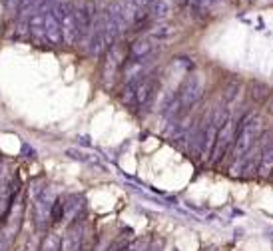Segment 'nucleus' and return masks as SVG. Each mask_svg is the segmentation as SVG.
<instances>
[{"label":"nucleus","instance_id":"13","mask_svg":"<svg viewBox=\"0 0 273 251\" xmlns=\"http://www.w3.org/2000/svg\"><path fill=\"white\" fill-rule=\"evenodd\" d=\"M174 32H176V28H174L172 24H160V26H154V28H152L150 36L162 40V38H170Z\"/></svg>","mask_w":273,"mask_h":251},{"label":"nucleus","instance_id":"2","mask_svg":"<svg viewBox=\"0 0 273 251\" xmlns=\"http://www.w3.org/2000/svg\"><path fill=\"white\" fill-rule=\"evenodd\" d=\"M204 94V84H202V78L198 74H192L186 78L180 94H178V100H180V106L182 110H190L192 106H196L200 102Z\"/></svg>","mask_w":273,"mask_h":251},{"label":"nucleus","instance_id":"12","mask_svg":"<svg viewBox=\"0 0 273 251\" xmlns=\"http://www.w3.org/2000/svg\"><path fill=\"white\" fill-rule=\"evenodd\" d=\"M82 246V236L78 234H70L62 240V251H78Z\"/></svg>","mask_w":273,"mask_h":251},{"label":"nucleus","instance_id":"18","mask_svg":"<svg viewBox=\"0 0 273 251\" xmlns=\"http://www.w3.org/2000/svg\"><path fill=\"white\" fill-rule=\"evenodd\" d=\"M120 251H130V250H120Z\"/></svg>","mask_w":273,"mask_h":251},{"label":"nucleus","instance_id":"6","mask_svg":"<svg viewBox=\"0 0 273 251\" xmlns=\"http://www.w3.org/2000/svg\"><path fill=\"white\" fill-rule=\"evenodd\" d=\"M154 50V42L152 38H140L130 46V58L132 62H142L146 56H150Z\"/></svg>","mask_w":273,"mask_h":251},{"label":"nucleus","instance_id":"3","mask_svg":"<svg viewBox=\"0 0 273 251\" xmlns=\"http://www.w3.org/2000/svg\"><path fill=\"white\" fill-rule=\"evenodd\" d=\"M236 136H238V126L234 124V120L230 118L218 132V140H216V146H214V152H212V160L214 164H220L224 160V156L228 154L232 142H236Z\"/></svg>","mask_w":273,"mask_h":251},{"label":"nucleus","instance_id":"7","mask_svg":"<svg viewBox=\"0 0 273 251\" xmlns=\"http://www.w3.org/2000/svg\"><path fill=\"white\" fill-rule=\"evenodd\" d=\"M154 88H156V84H154V80H150V78H144V80L138 82L136 88H134V92H136V106H146V104L152 100Z\"/></svg>","mask_w":273,"mask_h":251},{"label":"nucleus","instance_id":"11","mask_svg":"<svg viewBox=\"0 0 273 251\" xmlns=\"http://www.w3.org/2000/svg\"><path fill=\"white\" fill-rule=\"evenodd\" d=\"M270 96H272V94H270V88H268V86H264V84H258V82L252 86V100H254L256 104H262V102H266Z\"/></svg>","mask_w":273,"mask_h":251},{"label":"nucleus","instance_id":"10","mask_svg":"<svg viewBox=\"0 0 273 251\" xmlns=\"http://www.w3.org/2000/svg\"><path fill=\"white\" fill-rule=\"evenodd\" d=\"M62 250V240L58 234H48L44 236L42 244H40V251H60Z\"/></svg>","mask_w":273,"mask_h":251},{"label":"nucleus","instance_id":"15","mask_svg":"<svg viewBox=\"0 0 273 251\" xmlns=\"http://www.w3.org/2000/svg\"><path fill=\"white\" fill-rule=\"evenodd\" d=\"M240 90H242V86L238 84V82H234L232 86H228V90H226V94H224V98H226V102H234L236 98H238V94H240Z\"/></svg>","mask_w":273,"mask_h":251},{"label":"nucleus","instance_id":"8","mask_svg":"<svg viewBox=\"0 0 273 251\" xmlns=\"http://www.w3.org/2000/svg\"><path fill=\"white\" fill-rule=\"evenodd\" d=\"M46 38L50 44L62 42V26H60V20L52 12L46 16Z\"/></svg>","mask_w":273,"mask_h":251},{"label":"nucleus","instance_id":"17","mask_svg":"<svg viewBox=\"0 0 273 251\" xmlns=\"http://www.w3.org/2000/svg\"><path fill=\"white\" fill-rule=\"evenodd\" d=\"M208 2H220V0H208Z\"/></svg>","mask_w":273,"mask_h":251},{"label":"nucleus","instance_id":"14","mask_svg":"<svg viewBox=\"0 0 273 251\" xmlns=\"http://www.w3.org/2000/svg\"><path fill=\"white\" fill-rule=\"evenodd\" d=\"M64 212H66V204H64V200H56V202L52 204L50 218H52L54 222H60V220L64 218Z\"/></svg>","mask_w":273,"mask_h":251},{"label":"nucleus","instance_id":"5","mask_svg":"<svg viewBox=\"0 0 273 251\" xmlns=\"http://www.w3.org/2000/svg\"><path fill=\"white\" fill-rule=\"evenodd\" d=\"M258 174H260L262 178L273 176V134L272 132H266V134H264V140H262V158H260Z\"/></svg>","mask_w":273,"mask_h":251},{"label":"nucleus","instance_id":"1","mask_svg":"<svg viewBox=\"0 0 273 251\" xmlns=\"http://www.w3.org/2000/svg\"><path fill=\"white\" fill-rule=\"evenodd\" d=\"M262 134V118L256 116V114H248V116H242L240 124H238V136H236V142H234V170H242L248 154L252 152L254 144H256V138Z\"/></svg>","mask_w":273,"mask_h":251},{"label":"nucleus","instance_id":"9","mask_svg":"<svg viewBox=\"0 0 273 251\" xmlns=\"http://www.w3.org/2000/svg\"><path fill=\"white\" fill-rule=\"evenodd\" d=\"M172 10V0H154L150 4V14L154 18H166Z\"/></svg>","mask_w":273,"mask_h":251},{"label":"nucleus","instance_id":"4","mask_svg":"<svg viewBox=\"0 0 273 251\" xmlns=\"http://www.w3.org/2000/svg\"><path fill=\"white\" fill-rule=\"evenodd\" d=\"M76 14V22H78V40L86 38L92 34V24H94V16H96V4L94 0H86L82 6L74 8Z\"/></svg>","mask_w":273,"mask_h":251},{"label":"nucleus","instance_id":"16","mask_svg":"<svg viewBox=\"0 0 273 251\" xmlns=\"http://www.w3.org/2000/svg\"><path fill=\"white\" fill-rule=\"evenodd\" d=\"M4 2H6V8H8V10H14L16 6L20 8V4H22V0H4Z\"/></svg>","mask_w":273,"mask_h":251}]
</instances>
